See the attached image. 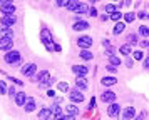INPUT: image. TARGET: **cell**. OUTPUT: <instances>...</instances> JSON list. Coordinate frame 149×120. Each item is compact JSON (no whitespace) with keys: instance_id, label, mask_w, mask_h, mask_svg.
Listing matches in <instances>:
<instances>
[{"instance_id":"1","label":"cell","mask_w":149,"mask_h":120,"mask_svg":"<svg viewBox=\"0 0 149 120\" xmlns=\"http://www.w3.org/2000/svg\"><path fill=\"white\" fill-rule=\"evenodd\" d=\"M3 60L7 62V63H20V52L19 50H10L3 55Z\"/></svg>"},{"instance_id":"2","label":"cell","mask_w":149,"mask_h":120,"mask_svg":"<svg viewBox=\"0 0 149 120\" xmlns=\"http://www.w3.org/2000/svg\"><path fill=\"white\" fill-rule=\"evenodd\" d=\"M91 45H92V39H91L89 35H82V37H79V39H77V47H79V48H82V50H87V48H91Z\"/></svg>"},{"instance_id":"3","label":"cell","mask_w":149,"mask_h":120,"mask_svg":"<svg viewBox=\"0 0 149 120\" xmlns=\"http://www.w3.org/2000/svg\"><path fill=\"white\" fill-rule=\"evenodd\" d=\"M121 105H119V103H111V105L107 107V115L109 117H111V119H117V117H119V115H121Z\"/></svg>"},{"instance_id":"4","label":"cell","mask_w":149,"mask_h":120,"mask_svg":"<svg viewBox=\"0 0 149 120\" xmlns=\"http://www.w3.org/2000/svg\"><path fill=\"white\" fill-rule=\"evenodd\" d=\"M69 99L72 100V103H82V102H84V93H82L81 90L74 88V90L69 92Z\"/></svg>"},{"instance_id":"5","label":"cell","mask_w":149,"mask_h":120,"mask_svg":"<svg viewBox=\"0 0 149 120\" xmlns=\"http://www.w3.org/2000/svg\"><path fill=\"white\" fill-rule=\"evenodd\" d=\"M14 40L8 39V37H0V50H5V52H10L14 50Z\"/></svg>"},{"instance_id":"6","label":"cell","mask_w":149,"mask_h":120,"mask_svg":"<svg viewBox=\"0 0 149 120\" xmlns=\"http://www.w3.org/2000/svg\"><path fill=\"white\" fill-rule=\"evenodd\" d=\"M101 102H104V103H114L116 102V93L112 92V90H106V92L101 93Z\"/></svg>"},{"instance_id":"7","label":"cell","mask_w":149,"mask_h":120,"mask_svg":"<svg viewBox=\"0 0 149 120\" xmlns=\"http://www.w3.org/2000/svg\"><path fill=\"white\" fill-rule=\"evenodd\" d=\"M20 72L25 75V77H34L35 72H37V65L35 63H27V65H24L20 68Z\"/></svg>"},{"instance_id":"8","label":"cell","mask_w":149,"mask_h":120,"mask_svg":"<svg viewBox=\"0 0 149 120\" xmlns=\"http://www.w3.org/2000/svg\"><path fill=\"white\" fill-rule=\"evenodd\" d=\"M72 72L77 75V77H86L89 73V67L86 65H72Z\"/></svg>"},{"instance_id":"9","label":"cell","mask_w":149,"mask_h":120,"mask_svg":"<svg viewBox=\"0 0 149 120\" xmlns=\"http://www.w3.org/2000/svg\"><path fill=\"white\" fill-rule=\"evenodd\" d=\"M136 119V108L134 107H126L122 112V120H134Z\"/></svg>"},{"instance_id":"10","label":"cell","mask_w":149,"mask_h":120,"mask_svg":"<svg viewBox=\"0 0 149 120\" xmlns=\"http://www.w3.org/2000/svg\"><path fill=\"white\" fill-rule=\"evenodd\" d=\"M50 119H52V108H50V107L40 108V112H39V120H50Z\"/></svg>"},{"instance_id":"11","label":"cell","mask_w":149,"mask_h":120,"mask_svg":"<svg viewBox=\"0 0 149 120\" xmlns=\"http://www.w3.org/2000/svg\"><path fill=\"white\" fill-rule=\"evenodd\" d=\"M89 27H91V25H89L86 20H75L74 25H72V28H74L75 32H82V30H87Z\"/></svg>"},{"instance_id":"12","label":"cell","mask_w":149,"mask_h":120,"mask_svg":"<svg viewBox=\"0 0 149 120\" xmlns=\"http://www.w3.org/2000/svg\"><path fill=\"white\" fill-rule=\"evenodd\" d=\"M52 120H61L64 117V110H62V107L59 105H52Z\"/></svg>"},{"instance_id":"13","label":"cell","mask_w":149,"mask_h":120,"mask_svg":"<svg viewBox=\"0 0 149 120\" xmlns=\"http://www.w3.org/2000/svg\"><path fill=\"white\" fill-rule=\"evenodd\" d=\"M17 22V17L15 15H5V17H2V20H0V23L3 27H12Z\"/></svg>"},{"instance_id":"14","label":"cell","mask_w":149,"mask_h":120,"mask_svg":"<svg viewBox=\"0 0 149 120\" xmlns=\"http://www.w3.org/2000/svg\"><path fill=\"white\" fill-rule=\"evenodd\" d=\"M35 80H37L39 83H45L47 80H50V73H49V70H40V72L37 73Z\"/></svg>"},{"instance_id":"15","label":"cell","mask_w":149,"mask_h":120,"mask_svg":"<svg viewBox=\"0 0 149 120\" xmlns=\"http://www.w3.org/2000/svg\"><path fill=\"white\" fill-rule=\"evenodd\" d=\"M101 83L104 87H112L117 83V79H116L114 75H107V77H102L101 79Z\"/></svg>"},{"instance_id":"16","label":"cell","mask_w":149,"mask_h":120,"mask_svg":"<svg viewBox=\"0 0 149 120\" xmlns=\"http://www.w3.org/2000/svg\"><path fill=\"white\" fill-rule=\"evenodd\" d=\"M75 88L77 90H87V80H86V77H77L75 79Z\"/></svg>"},{"instance_id":"17","label":"cell","mask_w":149,"mask_h":120,"mask_svg":"<svg viewBox=\"0 0 149 120\" xmlns=\"http://www.w3.org/2000/svg\"><path fill=\"white\" fill-rule=\"evenodd\" d=\"M15 103L19 107H24L27 103V95L24 92H17V95H15Z\"/></svg>"},{"instance_id":"18","label":"cell","mask_w":149,"mask_h":120,"mask_svg":"<svg viewBox=\"0 0 149 120\" xmlns=\"http://www.w3.org/2000/svg\"><path fill=\"white\" fill-rule=\"evenodd\" d=\"M0 12L3 13V17H5V15H14L15 13V7L12 5V3H7V5L0 7Z\"/></svg>"},{"instance_id":"19","label":"cell","mask_w":149,"mask_h":120,"mask_svg":"<svg viewBox=\"0 0 149 120\" xmlns=\"http://www.w3.org/2000/svg\"><path fill=\"white\" fill-rule=\"evenodd\" d=\"M0 37H8V39H14V30L10 27H0Z\"/></svg>"},{"instance_id":"20","label":"cell","mask_w":149,"mask_h":120,"mask_svg":"<svg viewBox=\"0 0 149 120\" xmlns=\"http://www.w3.org/2000/svg\"><path fill=\"white\" fill-rule=\"evenodd\" d=\"M119 53H122L124 57H129V55L132 53V45H129V43L121 45V47H119Z\"/></svg>"},{"instance_id":"21","label":"cell","mask_w":149,"mask_h":120,"mask_svg":"<svg viewBox=\"0 0 149 120\" xmlns=\"http://www.w3.org/2000/svg\"><path fill=\"white\" fill-rule=\"evenodd\" d=\"M65 112H67V115H74V117H77V113H79V107H75V103H70V105L65 107Z\"/></svg>"},{"instance_id":"22","label":"cell","mask_w":149,"mask_h":120,"mask_svg":"<svg viewBox=\"0 0 149 120\" xmlns=\"http://www.w3.org/2000/svg\"><path fill=\"white\" fill-rule=\"evenodd\" d=\"M89 5H86V3H79V7H77V10H75V13H79V15H89Z\"/></svg>"},{"instance_id":"23","label":"cell","mask_w":149,"mask_h":120,"mask_svg":"<svg viewBox=\"0 0 149 120\" xmlns=\"http://www.w3.org/2000/svg\"><path fill=\"white\" fill-rule=\"evenodd\" d=\"M24 110H25V112H34L35 110V100L34 99H27V103L24 105Z\"/></svg>"},{"instance_id":"24","label":"cell","mask_w":149,"mask_h":120,"mask_svg":"<svg viewBox=\"0 0 149 120\" xmlns=\"http://www.w3.org/2000/svg\"><path fill=\"white\" fill-rule=\"evenodd\" d=\"M124 28H126V23H122V22H117V23H116V27L112 28V33H114V35H119V33L124 32Z\"/></svg>"},{"instance_id":"25","label":"cell","mask_w":149,"mask_h":120,"mask_svg":"<svg viewBox=\"0 0 149 120\" xmlns=\"http://www.w3.org/2000/svg\"><path fill=\"white\" fill-rule=\"evenodd\" d=\"M109 63H111L112 67H116V68H117V67L122 63V62H121V59H119L117 55H112V57H109Z\"/></svg>"},{"instance_id":"26","label":"cell","mask_w":149,"mask_h":120,"mask_svg":"<svg viewBox=\"0 0 149 120\" xmlns=\"http://www.w3.org/2000/svg\"><path fill=\"white\" fill-rule=\"evenodd\" d=\"M81 2H77V0H69V5H67V10L69 12H75L77 10V7H79Z\"/></svg>"},{"instance_id":"27","label":"cell","mask_w":149,"mask_h":120,"mask_svg":"<svg viewBox=\"0 0 149 120\" xmlns=\"http://www.w3.org/2000/svg\"><path fill=\"white\" fill-rule=\"evenodd\" d=\"M126 40H127L129 45H136L137 43V33H129L127 37H126Z\"/></svg>"},{"instance_id":"28","label":"cell","mask_w":149,"mask_h":120,"mask_svg":"<svg viewBox=\"0 0 149 120\" xmlns=\"http://www.w3.org/2000/svg\"><path fill=\"white\" fill-rule=\"evenodd\" d=\"M79 57H81L82 60H92V53L89 52V50H81V53H79Z\"/></svg>"},{"instance_id":"29","label":"cell","mask_w":149,"mask_h":120,"mask_svg":"<svg viewBox=\"0 0 149 120\" xmlns=\"http://www.w3.org/2000/svg\"><path fill=\"white\" fill-rule=\"evenodd\" d=\"M109 17H111V20H112V22H116V23H117V22H119V20H121L122 17H124V13H121V12H119V10H117V12L111 13Z\"/></svg>"},{"instance_id":"30","label":"cell","mask_w":149,"mask_h":120,"mask_svg":"<svg viewBox=\"0 0 149 120\" xmlns=\"http://www.w3.org/2000/svg\"><path fill=\"white\" fill-rule=\"evenodd\" d=\"M136 17H137V15H136L134 12H127V13H124V20H126L127 23H131V22H134V20H136Z\"/></svg>"},{"instance_id":"31","label":"cell","mask_w":149,"mask_h":120,"mask_svg":"<svg viewBox=\"0 0 149 120\" xmlns=\"http://www.w3.org/2000/svg\"><path fill=\"white\" fill-rule=\"evenodd\" d=\"M57 88H59L61 92H70V90H69V83L67 82H59V83H57Z\"/></svg>"},{"instance_id":"32","label":"cell","mask_w":149,"mask_h":120,"mask_svg":"<svg viewBox=\"0 0 149 120\" xmlns=\"http://www.w3.org/2000/svg\"><path fill=\"white\" fill-rule=\"evenodd\" d=\"M132 59L134 60H144V52H142V50H134V52H132Z\"/></svg>"},{"instance_id":"33","label":"cell","mask_w":149,"mask_h":120,"mask_svg":"<svg viewBox=\"0 0 149 120\" xmlns=\"http://www.w3.org/2000/svg\"><path fill=\"white\" fill-rule=\"evenodd\" d=\"M104 10L107 13H114V12H117V5H114V3H107V5L104 7Z\"/></svg>"},{"instance_id":"34","label":"cell","mask_w":149,"mask_h":120,"mask_svg":"<svg viewBox=\"0 0 149 120\" xmlns=\"http://www.w3.org/2000/svg\"><path fill=\"white\" fill-rule=\"evenodd\" d=\"M0 93H2V95H7L8 93V87L3 80H0Z\"/></svg>"},{"instance_id":"35","label":"cell","mask_w":149,"mask_h":120,"mask_svg":"<svg viewBox=\"0 0 149 120\" xmlns=\"http://www.w3.org/2000/svg\"><path fill=\"white\" fill-rule=\"evenodd\" d=\"M139 33H141L142 37H148L149 35V27L148 25H141L139 27Z\"/></svg>"},{"instance_id":"36","label":"cell","mask_w":149,"mask_h":120,"mask_svg":"<svg viewBox=\"0 0 149 120\" xmlns=\"http://www.w3.org/2000/svg\"><path fill=\"white\" fill-rule=\"evenodd\" d=\"M124 63H126V67L131 68V67H134V59H132V57H126V62H124Z\"/></svg>"},{"instance_id":"37","label":"cell","mask_w":149,"mask_h":120,"mask_svg":"<svg viewBox=\"0 0 149 120\" xmlns=\"http://www.w3.org/2000/svg\"><path fill=\"white\" fill-rule=\"evenodd\" d=\"M114 52H116L114 47H109V48H106V55H107V57H112V55H114Z\"/></svg>"},{"instance_id":"38","label":"cell","mask_w":149,"mask_h":120,"mask_svg":"<svg viewBox=\"0 0 149 120\" xmlns=\"http://www.w3.org/2000/svg\"><path fill=\"white\" fill-rule=\"evenodd\" d=\"M69 5V0H57V7H65L67 8Z\"/></svg>"},{"instance_id":"39","label":"cell","mask_w":149,"mask_h":120,"mask_svg":"<svg viewBox=\"0 0 149 120\" xmlns=\"http://www.w3.org/2000/svg\"><path fill=\"white\" fill-rule=\"evenodd\" d=\"M139 45H141V48H149V40H141V42H139Z\"/></svg>"},{"instance_id":"40","label":"cell","mask_w":149,"mask_h":120,"mask_svg":"<svg viewBox=\"0 0 149 120\" xmlns=\"http://www.w3.org/2000/svg\"><path fill=\"white\" fill-rule=\"evenodd\" d=\"M106 70H107V72H111V73H116V72H117V68H116V67H112L111 63H109V65L106 67Z\"/></svg>"},{"instance_id":"41","label":"cell","mask_w":149,"mask_h":120,"mask_svg":"<svg viewBox=\"0 0 149 120\" xmlns=\"http://www.w3.org/2000/svg\"><path fill=\"white\" fill-rule=\"evenodd\" d=\"M45 93H47V97H50V99H54L55 97V90H52V88H49Z\"/></svg>"},{"instance_id":"42","label":"cell","mask_w":149,"mask_h":120,"mask_svg":"<svg viewBox=\"0 0 149 120\" xmlns=\"http://www.w3.org/2000/svg\"><path fill=\"white\" fill-rule=\"evenodd\" d=\"M144 119H146V112H141L139 115H136L134 120H144Z\"/></svg>"},{"instance_id":"43","label":"cell","mask_w":149,"mask_h":120,"mask_svg":"<svg viewBox=\"0 0 149 120\" xmlns=\"http://www.w3.org/2000/svg\"><path fill=\"white\" fill-rule=\"evenodd\" d=\"M142 67H144V68H149V55L142 60Z\"/></svg>"},{"instance_id":"44","label":"cell","mask_w":149,"mask_h":120,"mask_svg":"<svg viewBox=\"0 0 149 120\" xmlns=\"http://www.w3.org/2000/svg\"><path fill=\"white\" fill-rule=\"evenodd\" d=\"M94 107H95V99L92 97V99H91V102H89V110H92Z\"/></svg>"},{"instance_id":"45","label":"cell","mask_w":149,"mask_h":120,"mask_svg":"<svg viewBox=\"0 0 149 120\" xmlns=\"http://www.w3.org/2000/svg\"><path fill=\"white\" fill-rule=\"evenodd\" d=\"M137 19H142V20L148 19V13H146V12H139V13H137Z\"/></svg>"},{"instance_id":"46","label":"cell","mask_w":149,"mask_h":120,"mask_svg":"<svg viewBox=\"0 0 149 120\" xmlns=\"http://www.w3.org/2000/svg\"><path fill=\"white\" fill-rule=\"evenodd\" d=\"M89 15H91V17H97V10H95L94 7H92V8L89 10Z\"/></svg>"},{"instance_id":"47","label":"cell","mask_w":149,"mask_h":120,"mask_svg":"<svg viewBox=\"0 0 149 120\" xmlns=\"http://www.w3.org/2000/svg\"><path fill=\"white\" fill-rule=\"evenodd\" d=\"M8 95H14V97H15V95H17V92H15V88H14V87H12V85L8 87Z\"/></svg>"},{"instance_id":"48","label":"cell","mask_w":149,"mask_h":120,"mask_svg":"<svg viewBox=\"0 0 149 120\" xmlns=\"http://www.w3.org/2000/svg\"><path fill=\"white\" fill-rule=\"evenodd\" d=\"M10 80H12L14 83H19V85H24V82H22V80H19V79H15V77H10Z\"/></svg>"},{"instance_id":"49","label":"cell","mask_w":149,"mask_h":120,"mask_svg":"<svg viewBox=\"0 0 149 120\" xmlns=\"http://www.w3.org/2000/svg\"><path fill=\"white\" fill-rule=\"evenodd\" d=\"M61 120H75V117H74V115H64Z\"/></svg>"},{"instance_id":"50","label":"cell","mask_w":149,"mask_h":120,"mask_svg":"<svg viewBox=\"0 0 149 120\" xmlns=\"http://www.w3.org/2000/svg\"><path fill=\"white\" fill-rule=\"evenodd\" d=\"M102 45L106 47V48H109V47H111V42H109L107 39H104V40H102Z\"/></svg>"},{"instance_id":"51","label":"cell","mask_w":149,"mask_h":120,"mask_svg":"<svg viewBox=\"0 0 149 120\" xmlns=\"http://www.w3.org/2000/svg\"><path fill=\"white\" fill-rule=\"evenodd\" d=\"M99 19H101V22H107V20L111 19V17H109V15H101Z\"/></svg>"},{"instance_id":"52","label":"cell","mask_w":149,"mask_h":120,"mask_svg":"<svg viewBox=\"0 0 149 120\" xmlns=\"http://www.w3.org/2000/svg\"><path fill=\"white\" fill-rule=\"evenodd\" d=\"M54 50H55V52H61L62 48H61V45H59V43H55V45H54Z\"/></svg>"},{"instance_id":"53","label":"cell","mask_w":149,"mask_h":120,"mask_svg":"<svg viewBox=\"0 0 149 120\" xmlns=\"http://www.w3.org/2000/svg\"><path fill=\"white\" fill-rule=\"evenodd\" d=\"M148 19H149V13H148Z\"/></svg>"}]
</instances>
